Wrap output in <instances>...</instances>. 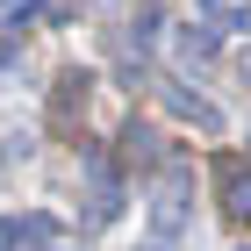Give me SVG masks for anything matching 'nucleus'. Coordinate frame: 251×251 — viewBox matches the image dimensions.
Listing matches in <instances>:
<instances>
[{
    "label": "nucleus",
    "instance_id": "1",
    "mask_svg": "<svg viewBox=\"0 0 251 251\" xmlns=\"http://www.w3.org/2000/svg\"><path fill=\"white\" fill-rule=\"evenodd\" d=\"M151 230H158V244H173L179 230H187V173H165L158 179V194H151Z\"/></svg>",
    "mask_w": 251,
    "mask_h": 251
},
{
    "label": "nucleus",
    "instance_id": "2",
    "mask_svg": "<svg viewBox=\"0 0 251 251\" xmlns=\"http://www.w3.org/2000/svg\"><path fill=\"white\" fill-rule=\"evenodd\" d=\"M215 187H223V208H230L237 223H251V165L244 158H223V165H215Z\"/></svg>",
    "mask_w": 251,
    "mask_h": 251
},
{
    "label": "nucleus",
    "instance_id": "3",
    "mask_svg": "<svg viewBox=\"0 0 251 251\" xmlns=\"http://www.w3.org/2000/svg\"><path fill=\"white\" fill-rule=\"evenodd\" d=\"M86 173H94V223H115L122 215V187H115V165H108V158H86Z\"/></svg>",
    "mask_w": 251,
    "mask_h": 251
},
{
    "label": "nucleus",
    "instance_id": "4",
    "mask_svg": "<svg viewBox=\"0 0 251 251\" xmlns=\"http://www.w3.org/2000/svg\"><path fill=\"white\" fill-rule=\"evenodd\" d=\"M50 230H58L50 215H0V251H29V244H43Z\"/></svg>",
    "mask_w": 251,
    "mask_h": 251
},
{
    "label": "nucleus",
    "instance_id": "5",
    "mask_svg": "<svg viewBox=\"0 0 251 251\" xmlns=\"http://www.w3.org/2000/svg\"><path fill=\"white\" fill-rule=\"evenodd\" d=\"M165 108H173V115H187V122H201V129H215V122H223L208 100H201V94H187V86H165Z\"/></svg>",
    "mask_w": 251,
    "mask_h": 251
},
{
    "label": "nucleus",
    "instance_id": "6",
    "mask_svg": "<svg viewBox=\"0 0 251 251\" xmlns=\"http://www.w3.org/2000/svg\"><path fill=\"white\" fill-rule=\"evenodd\" d=\"M201 15L215 29H251V0H201Z\"/></svg>",
    "mask_w": 251,
    "mask_h": 251
},
{
    "label": "nucleus",
    "instance_id": "7",
    "mask_svg": "<svg viewBox=\"0 0 251 251\" xmlns=\"http://www.w3.org/2000/svg\"><path fill=\"white\" fill-rule=\"evenodd\" d=\"M173 50H179V65H208V58H215V29H187Z\"/></svg>",
    "mask_w": 251,
    "mask_h": 251
},
{
    "label": "nucleus",
    "instance_id": "8",
    "mask_svg": "<svg viewBox=\"0 0 251 251\" xmlns=\"http://www.w3.org/2000/svg\"><path fill=\"white\" fill-rule=\"evenodd\" d=\"M86 86H94L86 72H65V79H58V122H72V108L86 100Z\"/></svg>",
    "mask_w": 251,
    "mask_h": 251
},
{
    "label": "nucleus",
    "instance_id": "9",
    "mask_svg": "<svg viewBox=\"0 0 251 251\" xmlns=\"http://www.w3.org/2000/svg\"><path fill=\"white\" fill-rule=\"evenodd\" d=\"M122 144H129V158H158V136L144 129V122H129V136H122Z\"/></svg>",
    "mask_w": 251,
    "mask_h": 251
},
{
    "label": "nucleus",
    "instance_id": "10",
    "mask_svg": "<svg viewBox=\"0 0 251 251\" xmlns=\"http://www.w3.org/2000/svg\"><path fill=\"white\" fill-rule=\"evenodd\" d=\"M151 251H165V244H151Z\"/></svg>",
    "mask_w": 251,
    "mask_h": 251
}]
</instances>
